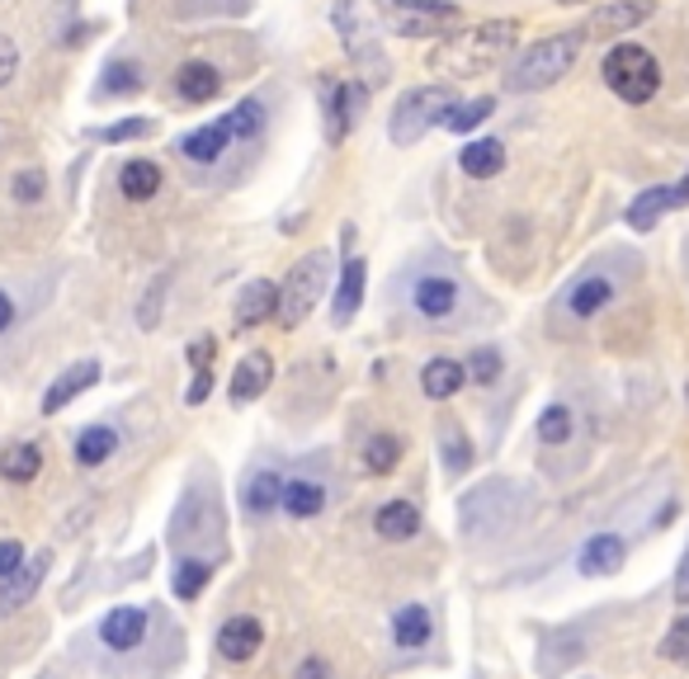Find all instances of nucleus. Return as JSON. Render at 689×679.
<instances>
[{"mask_svg": "<svg viewBox=\"0 0 689 679\" xmlns=\"http://www.w3.org/2000/svg\"><path fill=\"white\" fill-rule=\"evenodd\" d=\"M662 656H666V660H689V609L680 613L676 623H670V633H666V642H662Z\"/></svg>", "mask_w": 689, "mask_h": 679, "instance_id": "42", "label": "nucleus"}, {"mask_svg": "<svg viewBox=\"0 0 689 679\" xmlns=\"http://www.w3.org/2000/svg\"><path fill=\"white\" fill-rule=\"evenodd\" d=\"M38 472H43V444H34V439H20V444H10L0 453V482L34 486Z\"/></svg>", "mask_w": 689, "mask_h": 679, "instance_id": "24", "label": "nucleus"}, {"mask_svg": "<svg viewBox=\"0 0 689 679\" xmlns=\"http://www.w3.org/2000/svg\"><path fill=\"white\" fill-rule=\"evenodd\" d=\"M100 383V363L95 359H81V363H71V369H61L53 377V387L43 392V416H61L81 392H90Z\"/></svg>", "mask_w": 689, "mask_h": 679, "instance_id": "12", "label": "nucleus"}, {"mask_svg": "<svg viewBox=\"0 0 689 679\" xmlns=\"http://www.w3.org/2000/svg\"><path fill=\"white\" fill-rule=\"evenodd\" d=\"M170 279H176V274H170V270H161V274H156V279L147 283L143 303H137V326H143V330H156V326H161V307H166Z\"/></svg>", "mask_w": 689, "mask_h": 679, "instance_id": "36", "label": "nucleus"}, {"mask_svg": "<svg viewBox=\"0 0 689 679\" xmlns=\"http://www.w3.org/2000/svg\"><path fill=\"white\" fill-rule=\"evenodd\" d=\"M623 557H629V543H623L619 533H590L581 543L576 566H581V576H614L623 566Z\"/></svg>", "mask_w": 689, "mask_h": 679, "instance_id": "19", "label": "nucleus"}, {"mask_svg": "<svg viewBox=\"0 0 689 679\" xmlns=\"http://www.w3.org/2000/svg\"><path fill=\"white\" fill-rule=\"evenodd\" d=\"M176 94L190 104H208L223 94V71H217L213 61H184L176 71Z\"/></svg>", "mask_w": 689, "mask_h": 679, "instance_id": "22", "label": "nucleus"}, {"mask_svg": "<svg viewBox=\"0 0 689 679\" xmlns=\"http://www.w3.org/2000/svg\"><path fill=\"white\" fill-rule=\"evenodd\" d=\"M434 633V623H430V609L426 604H402L393 613V642L402 646V652H416V646H426Z\"/></svg>", "mask_w": 689, "mask_h": 679, "instance_id": "30", "label": "nucleus"}, {"mask_svg": "<svg viewBox=\"0 0 689 679\" xmlns=\"http://www.w3.org/2000/svg\"><path fill=\"white\" fill-rule=\"evenodd\" d=\"M426 529V519H420V505L416 500H383L379 514H373V533H379L383 543H411L416 533Z\"/></svg>", "mask_w": 689, "mask_h": 679, "instance_id": "14", "label": "nucleus"}, {"mask_svg": "<svg viewBox=\"0 0 689 679\" xmlns=\"http://www.w3.org/2000/svg\"><path fill=\"white\" fill-rule=\"evenodd\" d=\"M500 500H515V486L487 482L482 491L463 496V505H459V514H463V533H487V529L510 524V510H500Z\"/></svg>", "mask_w": 689, "mask_h": 679, "instance_id": "10", "label": "nucleus"}, {"mask_svg": "<svg viewBox=\"0 0 689 679\" xmlns=\"http://www.w3.org/2000/svg\"><path fill=\"white\" fill-rule=\"evenodd\" d=\"M270 377H274V359L264 354V350H250L241 363H237V373H231V406H250L256 397H264V387H270Z\"/></svg>", "mask_w": 689, "mask_h": 679, "instance_id": "18", "label": "nucleus"}, {"mask_svg": "<svg viewBox=\"0 0 689 679\" xmlns=\"http://www.w3.org/2000/svg\"><path fill=\"white\" fill-rule=\"evenodd\" d=\"M463 383H467V373H463V363H459V359H430L426 369H420V392H426L430 401L459 397Z\"/></svg>", "mask_w": 689, "mask_h": 679, "instance_id": "26", "label": "nucleus"}, {"mask_svg": "<svg viewBox=\"0 0 689 679\" xmlns=\"http://www.w3.org/2000/svg\"><path fill=\"white\" fill-rule=\"evenodd\" d=\"M274 307H279V283L270 279H250L241 297H237V312H231V321L237 330H256L264 321H274Z\"/></svg>", "mask_w": 689, "mask_h": 679, "instance_id": "17", "label": "nucleus"}, {"mask_svg": "<svg viewBox=\"0 0 689 679\" xmlns=\"http://www.w3.org/2000/svg\"><path fill=\"white\" fill-rule=\"evenodd\" d=\"M685 397H689V387H685Z\"/></svg>", "mask_w": 689, "mask_h": 679, "instance_id": "53", "label": "nucleus"}, {"mask_svg": "<svg viewBox=\"0 0 689 679\" xmlns=\"http://www.w3.org/2000/svg\"><path fill=\"white\" fill-rule=\"evenodd\" d=\"M14 71H20V47H14L10 38H0V90L14 81Z\"/></svg>", "mask_w": 689, "mask_h": 679, "instance_id": "46", "label": "nucleus"}, {"mask_svg": "<svg viewBox=\"0 0 689 679\" xmlns=\"http://www.w3.org/2000/svg\"><path fill=\"white\" fill-rule=\"evenodd\" d=\"M453 90L449 86H420V90H406L397 109H393V123H387V137L397 142V147H416L420 137L430 128H440V123L453 114Z\"/></svg>", "mask_w": 689, "mask_h": 679, "instance_id": "3", "label": "nucleus"}, {"mask_svg": "<svg viewBox=\"0 0 689 679\" xmlns=\"http://www.w3.org/2000/svg\"><path fill=\"white\" fill-rule=\"evenodd\" d=\"M402 10H420L426 14V20H453V14H459V5H453V0H397Z\"/></svg>", "mask_w": 689, "mask_h": 679, "instance_id": "44", "label": "nucleus"}, {"mask_svg": "<svg viewBox=\"0 0 689 679\" xmlns=\"http://www.w3.org/2000/svg\"><path fill=\"white\" fill-rule=\"evenodd\" d=\"M24 562H29V552H24L20 539H0V580H10Z\"/></svg>", "mask_w": 689, "mask_h": 679, "instance_id": "43", "label": "nucleus"}, {"mask_svg": "<svg viewBox=\"0 0 689 679\" xmlns=\"http://www.w3.org/2000/svg\"><path fill=\"white\" fill-rule=\"evenodd\" d=\"M208 580H213V562L180 557L176 562V576H170V590H176V599H199L203 590H208Z\"/></svg>", "mask_w": 689, "mask_h": 679, "instance_id": "32", "label": "nucleus"}, {"mask_svg": "<svg viewBox=\"0 0 689 679\" xmlns=\"http://www.w3.org/2000/svg\"><path fill=\"white\" fill-rule=\"evenodd\" d=\"M208 392H213V369H199V373H194V383H190V392H184V401H190V406H203V401H208Z\"/></svg>", "mask_w": 689, "mask_h": 679, "instance_id": "48", "label": "nucleus"}, {"mask_svg": "<svg viewBox=\"0 0 689 679\" xmlns=\"http://www.w3.org/2000/svg\"><path fill=\"white\" fill-rule=\"evenodd\" d=\"M369 104V86H340L336 76H321V114H326V142L340 147Z\"/></svg>", "mask_w": 689, "mask_h": 679, "instance_id": "5", "label": "nucleus"}, {"mask_svg": "<svg viewBox=\"0 0 689 679\" xmlns=\"http://www.w3.org/2000/svg\"><path fill=\"white\" fill-rule=\"evenodd\" d=\"M223 123H227V133H231V142H250L260 128H264V104L260 100H241V104H231L227 114H223Z\"/></svg>", "mask_w": 689, "mask_h": 679, "instance_id": "35", "label": "nucleus"}, {"mask_svg": "<svg viewBox=\"0 0 689 679\" xmlns=\"http://www.w3.org/2000/svg\"><path fill=\"white\" fill-rule=\"evenodd\" d=\"M411 303L426 321H449L463 303V288H459V279H449V274H420Z\"/></svg>", "mask_w": 689, "mask_h": 679, "instance_id": "11", "label": "nucleus"}, {"mask_svg": "<svg viewBox=\"0 0 689 679\" xmlns=\"http://www.w3.org/2000/svg\"><path fill=\"white\" fill-rule=\"evenodd\" d=\"M279 510H284L289 519H317L326 510V486L312 482V477L284 482V500H279Z\"/></svg>", "mask_w": 689, "mask_h": 679, "instance_id": "28", "label": "nucleus"}, {"mask_svg": "<svg viewBox=\"0 0 689 679\" xmlns=\"http://www.w3.org/2000/svg\"><path fill=\"white\" fill-rule=\"evenodd\" d=\"M147 133H151V118H118V123H109V128H95L90 137L109 142V147H118V142H137V137H147Z\"/></svg>", "mask_w": 689, "mask_h": 679, "instance_id": "40", "label": "nucleus"}, {"mask_svg": "<svg viewBox=\"0 0 689 679\" xmlns=\"http://www.w3.org/2000/svg\"><path fill=\"white\" fill-rule=\"evenodd\" d=\"M670 208H676V194H670V184L642 189V194L629 203V227H633V231H652Z\"/></svg>", "mask_w": 689, "mask_h": 679, "instance_id": "29", "label": "nucleus"}, {"mask_svg": "<svg viewBox=\"0 0 689 679\" xmlns=\"http://www.w3.org/2000/svg\"><path fill=\"white\" fill-rule=\"evenodd\" d=\"M48 566H53V552L43 547V552H34V562H24L10 580H0V623L14 619V613H20L24 604H34L38 586L48 580Z\"/></svg>", "mask_w": 689, "mask_h": 679, "instance_id": "9", "label": "nucleus"}, {"mask_svg": "<svg viewBox=\"0 0 689 679\" xmlns=\"http://www.w3.org/2000/svg\"><path fill=\"white\" fill-rule=\"evenodd\" d=\"M676 604L689 609V547H685V557H680V572H676Z\"/></svg>", "mask_w": 689, "mask_h": 679, "instance_id": "49", "label": "nucleus"}, {"mask_svg": "<svg viewBox=\"0 0 689 679\" xmlns=\"http://www.w3.org/2000/svg\"><path fill=\"white\" fill-rule=\"evenodd\" d=\"M656 14V0H605L600 10H595V20L586 34H605V38H623L629 29L647 24Z\"/></svg>", "mask_w": 689, "mask_h": 679, "instance_id": "13", "label": "nucleus"}, {"mask_svg": "<svg viewBox=\"0 0 689 679\" xmlns=\"http://www.w3.org/2000/svg\"><path fill=\"white\" fill-rule=\"evenodd\" d=\"M492 109H496L492 94H477V100H467V104H453V114L444 118V128L449 133H473V128H482V123L492 118Z\"/></svg>", "mask_w": 689, "mask_h": 679, "instance_id": "38", "label": "nucleus"}, {"mask_svg": "<svg viewBox=\"0 0 689 679\" xmlns=\"http://www.w3.org/2000/svg\"><path fill=\"white\" fill-rule=\"evenodd\" d=\"M359 463H364L369 477H387V472L402 463V439L387 434V430L369 434V439H364V453H359Z\"/></svg>", "mask_w": 689, "mask_h": 679, "instance_id": "31", "label": "nucleus"}, {"mask_svg": "<svg viewBox=\"0 0 689 679\" xmlns=\"http://www.w3.org/2000/svg\"><path fill=\"white\" fill-rule=\"evenodd\" d=\"M293 679H336V670H331V660H326V656H317V652H312V656H303V660H297Z\"/></svg>", "mask_w": 689, "mask_h": 679, "instance_id": "45", "label": "nucleus"}, {"mask_svg": "<svg viewBox=\"0 0 689 679\" xmlns=\"http://www.w3.org/2000/svg\"><path fill=\"white\" fill-rule=\"evenodd\" d=\"M213 646L227 666H246V660H256L260 646H264V623L256 613H231V619H223V627H217Z\"/></svg>", "mask_w": 689, "mask_h": 679, "instance_id": "6", "label": "nucleus"}, {"mask_svg": "<svg viewBox=\"0 0 689 679\" xmlns=\"http://www.w3.org/2000/svg\"><path fill=\"white\" fill-rule=\"evenodd\" d=\"M326 279H331V256L326 250H312L289 270L284 288H279V307H274V321L284 330H297L307 321V312L317 307V297L326 288Z\"/></svg>", "mask_w": 689, "mask_h": 679, "instance_id": "4", "label": "nucleus"}, {"mask_svg": "<svg viewBox=\"0 0 689 679\" xmlns=\"http://www.w3.org/2000/svg\"><path fill=\"white\" fill-rule=\"evenodd\" d=\"M581 47H586V29H567V34H553V38H543L534 43L529 53L520 57V67L510 71V90H543V86H557L562 76H567L576 67V57H581Z\"/></svg>", "mask_w": 689, "mask_h": 679, "instance_id": "1", "label": "nucleus"}, {"mask_svg": "<svg viewBox=\"0 0 689 679\" xmlns=\"http://www.w3.org/2000/svg\"><path fill=\"white\" fill-rule=\"evenodd\" d=\"M670 194H676V208H685V203H689V170H685L680 184H670Z\"/></svg>", "mask_w": 689, "mask_h": 679, "instance_id": "51", "label": "nucleus"}, {"mask_svg": "<svg viewBox=\"0 0 689 679\" xmlns=\"http://www.w3.org/2000/svg\"><path fill=\"white\" fill-rule=\"evenodd\" d=\"M279 500H284V477H279L274 467H260L250 472L246 486H241V510L250 519H270L279 510Z\"/></svg>", "mask_w": 689, "mask_h": 679, "instance_id": "20", "label": "nucleus"}, {"mask_svg": "<svg viewBox=\"0 0 689 679\" xmlns=\"http://www.w3.org/2000/svg\"><path fill=\"white\" fill-rule=\"evenodd\" d=\"M562 5H581V0H562Z\"/></svg>", "mask_w": 689, "mask_h": 679, "instance_id": "52", "label": "nucleus"}, {"mask_svg": "<svg viewBox=\"0 0 689 679\" xmlns=\"http://www.w3.org/2000/svg\"><path fill=\"white\" fill-rule=\"evenodd\" d=\"M364 288H369V264L359 260V256H350L340 264V283H336V297H331V321L336 326H350L354 321V312L364 307Z\"/></svg>", "mask_w": 689, "mask_h": 679, "instance_id": "16", "label": "nucleus"}, {"mask_svg": "<svg viewBox=\"0 0 689 679\" xmlns=\"http://www.w3.org/2000/svg\"><path fill=\"white\" fill-rule=\"evenodd\" d=\"M147 627H151V613L143 604H118V609H109L100 619V642L109 646V652L128 656V652H137V646L147 642Z\"/></svg>", "mask_w": 689, "mask_h": 679, "instance_id": "8", "label": "nucleus"}, {"mask_svg": "<svg viewBox=\"0 0 689 679\" xmlns=\"http://www.w3.org/2000/svg\"><path fill=\"white\" fill-rule=\"evenodd\" d=\"M137 90H143V67L137 61H109L100 81V100H118V94H137Z\"/></svg>", "mask_w": 689, "mask_h": 679, "instance_id": "33", "label": "nucleus"}, {"mask_svg": "<svg viewBox=\"0 0 689 679\" xmlns=\"http://www.w3.org/2000/svg\"><path fill=\"white\" fill-rule=\"evenodd\" d=\"M43 189H48V176H43V170H20V176L10 180L14 203H38V199H43Z\"/></svg>", "mask_w": 689, "mask_h": 679, "instance_id": "41", "label": "nucleus"}, {"mask_svg": "<svg viewBox=\"0 0 689 679\" xmlns=\"http://www.w3.org/2000/svg\"><path fill=\"white\" fill-rule=\"evenodd\" d=\"M572 430H576V416H572V406H562V401L539 416V444H547V449H562L572 439Z\"/></svg>", "mask_w": 689, "mask_h": 679, "instance_id": "34", "label": "nucleus"}, {"mask_svg": "<svg viewBox=\"0 0 689 679\" xmlns=\"http://www.w3.org/2000/svg\"><path fill=\"white\" fill-rule=\"evenodd\" d=\"M473 467V439H467L459 425H444V472L449 477H463Z\"/></svg>", "mask_w": 689, "mask_h": 679, "instance_id": "39", "label": "nucleus"}, {"mask_svg": "<svg viewBox=\"0 0 689 679\" xmlns=\"http://www.w3.org/2000/svg\"><path fill=\"white\" fill-rule=\"evenodd\" d=\"M118 444H123L118 430H114V425H104V420H100V425H86V430L76 434L71 457H76V467H104L109 457L118 453Z\"/></svg>", "mask_w": 689, "mask_h": 679, "instance_id": "23", "label": "nucleus"}, {"mask_svg": "<svg viewBox=\"0 0 689 679\" xmlns=\"http://www.w3.org/2000/svg\"><path fill=\"white\" fill-rule=\"evenodd\" d=\"M184 354H190L194 373H199V369H208V363H213V354H217V340H213V336H199V340H190V350H184Z\"/></svg>", "mask_w": 689, "mask_h": 679, "instance_id": "47", "label": "nucleus"}, {"mask_svg": "<svg viewBox=\"0 0 689 679\" xmlns=\"http://www.w3.org/2000/svg\"><path fill=\"white\" fill-rule=\"evenodd\" d=\"M161 184H166L161 166L147 161V156H133V161H123V170H118V194L128 203H151L161 194Z\"/></svg>", "mask_w": 689, "mask_h": 679, "instance_id": "21", "label": "nucleus"}, {"mask_svg": "<svg viewBox=\"0 0 689 679\" xmlns=\"http://www.w3.org/2000/svg\"><path fill=\"white\" fill-rule=\"evenodd\" d=\"M10 326H14V297H10L5 288H0V336H5Z\"/></svg>", "mask_w": 689, "mask_h": 679, "instance_id": "50", "label": "nucleus"}, {"mask_svg": "<svg viewBox=\"0 0 689 679\" xmlns=\"http://www.w3.org/2000/svg\"><path fill=\"white\" fill-rule=\"evenodd\" d=\"M463 373L473 377L477 387H492L500 373H506V359H500V350L496 344H477L473 354H467V363H463Z\"/></svg>", "mask_w": 689, "mask_h": 679, "instance_id": "37", "label": "nucleus"}, {"mask_svg": "<svg viewBox=\"0 0 689 679\" xmlns=\"http://www.w3.org/2000/svg\"><path fill=\"white\" fill-rule=\"evenodd\" d=\"M619 297V288H614V279L609 274H581L567 288V297H562V303H567V312L576 321H590V317H600V312L609 307Z\"/></svg>", "mask_w": 689, "mask_h": 679, "instance_id": "15", "label": "nucleus"}, {"mask_svg": "<svg viewBox=\"0 0 689 679\" xmlns=\"http://www.w3.org/2000/svg\"><path fill=\"white\" fill-rule=\"evenodd\" d=\"M227 147H231V133H227L223 118L203 123V128H194L190 137H180V156H184V161H194V166H213Z\"/></svg>", "mask_w": 689, "mask_h": 679, "instance_id": "25", "label": "nucleus"}, {"mask_svg": "<svg viewBox=\"0 0 689 679\" xmlns=\"http://www.w3.org/2000/svg\"><path fill=\"white\" fill-rule=\"evenodd\" d=\"M605 86L619 94L623 104H647L656 90H662V67H656V57L647 47L637 43H614L605 53Z\"/></svg>", "mask_w": 689, "mask_h": 679, "instance_id": "2", "label": "nucleus"}, {"mask_svg": "<svg viewBox=\"0 0 689 679\" xmlns=\"http://www.w3.org/2000/svg\"><path fill=\"white\" fill-rule=\"evenodd\" d=\"M459 166H463V176H473V180H492L506 170V142H496V137H477V142H467L463 156H459Z\"/></svg>", "mask_w": 689, "mask_h": 679, "instance_id": "27", "label": "nucleus"}, {"mask_svg": "<svg viewBox=\"0 0 689 679\" xmlns=\"http://www.w3.org/2000/svg\"><path fill=\"white\" fill-rule=\"evenodd\" d=\"M336 29L344 38V53H350L359 67H369L373 76H383V47L369 34V24H364V14H359L354 0H336Z\"/></svg>", "mask_w": 689, "mask_h": 679, "instance_id": "7", "label": "nucleus"}]
</instances>
